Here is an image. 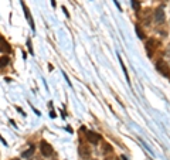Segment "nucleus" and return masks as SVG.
<instances>
[{
    "mask_svg": "<svg viewBox=\"0 0 170 160\" xmlns=\"http://www.w3.org/2000/svg\"><path fill=\"white\" fill-rule=\"evenodd\" d=\"M153 19H155V21H156L157 24H160V23L164 21V7L163 6H159L156 10H155Z\"/></svg>",
    "mask_w": 170,
    "mask_h": 160,
    "instance_id": "2",
    "label": "nucleus"
},
{
    "mask_svg": "<svg viewBox=\"0 0 170 160\" xmlns=\"http://www.w3.org/2000/svg\"><path fill=\"white\" fill-rule=\"evenodd\" d=\"M51 3H52V6H55V1H54V0H51Z\"/></svg>",
    "mask_w": 170,
    "mask_h": 160,
    "instance_id": "14",
    "label": "nucleus"
},
{
    "mask_svg": "<svg viewBox=\"0 0 170 160\" xmlns=\"http://www.w3.org/2000/svg\"><path fill=\"white\" fill-rule=\"evenodd\" d=\"M13 160H19V159H13Z\"/></svg>",
    "mask_w": 170,
    "mask_h": 160,
    "instance_id": "18",
    "label": "nucleus"
},
{
    "mask_svg": "<svg viewBox=\"0 0 170 160\" xmlns=\"http://www.w3.org/2000/svg\"><path fill=\"white\" fill-rule=\"evenodd\" d=\"M0 51H6V52L10 51V47H9V44H7V43H4V40H3V39H0Z\"/></svg>",
    "mask_w": 170,
    "mask_h": 160,
    "instance_id": "8",
    "label": "nucleus"
},
{
    "mask_svg": "<svg viewBox=\"0 0 170 160\" xmlns=\"http://www.w3.org/2000/svg\"><path fill=\"white\" fill-rule=\"evenodd\" d=\"M79 154H81V157H89V154H91V152H89V149L86 146H81L79 147Z\"/></svg>",
    "mask_w": 170,
    "mask_h": 160,
    "instance_id": "7",
    "label": "nucleus"
},
{
    "mask_svg": "<svg viewBox=\"0 0 170 160\" xmlns=\"http://www.w3.org/2000/svg\"><path fill=\"white\" fill-rule=\"evenodd\" d=\"M86 137H88V140L94 143V145H97L99 140H101V136L98 133H95V132H92V130H88L86 132Z\"/></svg>",
    "mask_w": 170,
    "mask_h": 160,
    "instance_id": "4",
    "label": "nucleus"
},
{
    "mask_svg": "<svg viewBox=\"0 0 170 160\" xmlns=\"http://www.w3.org/2000/svg\"><path fill=\"white\" fill-rule=\"evenodd\" d=\"M33 153H34V147H30L28 150H26V152H23V154H21V156H23L24 159H27V157H30V156H31Z\"/></svg>",
    "mask_w": 170,
    "mask_h": 160,
    "instance_id": "10",
    "label": "nucleus"
},
{
    "mask_svg": "<svg viewBox=\"0 0 170 160\" xmlns=\"http://www.w3.org/2000/svg\"><path fill=\"white\" fill-rule=\"evenodd\" d=\"M40 150H41L43 156H46V157L51 156V153H52L51 145H50V143H47L46 140H41V142H40Z\"/></svg>",
    "mask_w": 170,
    "mask_h": 160,
    "instance_id": "3",
    "label": "nucleus"
},
{
    "mask_svg": "<svg viewBox=\"0 0 170 160\" xmlns=\"http://www.w3.org/2000/svg\"><path fill=\"white\" fill-rule=\"evenodd\" d=\"M132 4H133V7H135L136 10H137V9H139V3H137L136 0H132Z\"/></svg>",
    "mask_w": 170,
    "mask_h": 160,
    "instance_id": "13",
    "label": "nucleus"
},
{
    "mask_svg": "<svg viewBox=\"0 0 170 160\" xmlns=\"http://www.w3.org/2000/svg\"><path fill=\"white\" fill-rule=\"evenodd\" d=\"M155 45H156V41L153 39H149L146 41V51H147V55L152 57L153 55V51H155Z\"/></svg>",
    "mask_w": 170,
    "mask_h": 160,
    "instance_id": "5",
    "label": "nucleus"
},
{
    "mask_svg": "<svg viewBox=\"0 0 170 160\" xmlns=\"http://www.w3.org/2000/svg\"><path fill=\"white\" fill-rule=\"evenodd\" d=\"M105 160H115L113 157H109V159H105Z\"/></svg>",
    "mask_w": 170,
    "mask_h": 160,
    "instance_id": "15",
    "label": "nucleus"
},
{
    "mask_svg": "<svg viewBox=\"0 0 170 160\" xmlns=\"http://www.w3.org/2000/svg\"><path fill=\"white\" fill-rule=\"evenodd\" d=\"M156 70L163 75V77H169L170 75V68H169V64L164 61V60H159L156 63Z\"/></svg>",
    "mask_w": 170,
    "mask_h": 160,
    "instance_id": "1",
    "label": "nucleus"
},
{
    "mask_svg": "<svg viewBox=\"0 0 170 160\" xmlns=\"http://www.w3.org/2000/svg\"><path fill=\"white\" fill-rule=\"evenodd\" d=\"M30 160H40V159H37V157H33V159H30Z\"/></svg>",
    "mask_w": 170,
    "mask_h": 160,
    "instance_id": "16",
    "label": "nucleus"
},
{
    "mask_svg": "<svg viewBox=\"0 0 170 160\" xmlns=\"http://www.w3.org/2000/svg\"><path fill=\"white\" fill-rule=\"evenodd\" d=\"M27 45H28V50H30V54H33V48H31V40H30V39H28V40H27Z\"/></svg>",
    "mask_w": 170,
    "mask_h": 160,
    "instance_id": "12",
    "label": "nucleus"
},
{
    "mask_svg": "<svg viewBox=\"0 0 170 160\" xmlns=\"http://www.w3.org/2000/svg\"><path fill=\"white\" fill-rule=\"evenodd\" d=\"M21 6H23V10H24V13H26V17H27V20H30V26H31V28L34 30V21H33V19H31V14H30V10L26 7V4L24 3H21Z\"/></svg>",
    "mask_w": 170,
    "mask_h": 160,
    "instance_id": "6",
    "label": "nucleus"
},
{
    "mask_svg": "<svg viewBox=\"0 0 170 160\" xmlns=\"http://www.w3.org/2000/svg\"><path fill=\"white\" fill-rule=\"evenodd\" d=\"M136 33H137V37H139V39H143V37H145L143 31H140V28H139V26L136 27Z\"/></svg>",
    "mask_w": 170,
    "mask_h": 160,
    "instance_id": "11",
    "label": "nucleus"
},
{
    "mask_svg": "<svg viewBox=\"0 0 170 160\" xmlns=\"http://www.w3.org/2000/svg\"><path fill=\"white\" fill-rule=\"evenodd\" d=\"M167 50H169V54H170V45H169V48H167Z\"/></svg>",
    "mask_w": 170,
    "mask_h": 160,
    "instance_id": "17",
    "label": "nucleus"
},
{
    "mask_svg": "<svg viewBox=\"0 0 170 160\" xmlns=\"http://www.w3.org/2000/svg\"><path fill=\"white\" fill-rule=\"evenodd\" d=\"M9 61H10V58L7 57V55H3V57L0 58V68H4L9 65Z\"/></svg>",
    "mask_w": 170,
    "mask_h": 160,
    "instance_id": "9",
    "label": "nucleus"
}]
</instances>
